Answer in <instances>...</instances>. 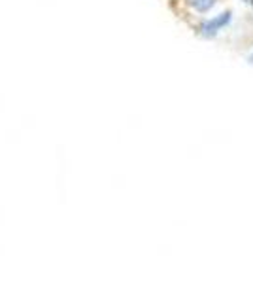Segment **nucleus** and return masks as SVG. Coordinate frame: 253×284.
Listing matches in <instances>:
<instances>
[{
  "instance_id": "nucleus-1",
  "label": "nucleus",
  "mask_w": 253,
  "mask_h": 284,
  "mask_svg": "<svg viewBox=\"0 0 253 284\" xmlns=\"http://www.w3.org/2000/svg\"><path fill=\"white\" fill-rule=\"evenodd\" d=\"M231 21H232V11L225 10L223 13H219L217 17H213V19H208V21L202 23L201 34L204 38H213V36H217V32L223 31Z\"/></svg>"
},
{
  "instance_id": "nucleus-2",
  "label": "nucleus",
  "mask_w": 253,
  "mask_h": 284,
  "mask_svg": "<svg viewBox=\"0 0 253 284\" xmlns=\"http://www.w3.org/2000/svg\"><path fill=\"white\" fill-rule=\"evenodd\" d=\"M189 2H191V6L197 11H201V13L210 11L211 8H213V4H215V0H189Z\"/></svg>"
},
{
  "instance_id": "nucleus-3",
  "label": "nucleus",
  "mask_w": 253,
  "mask_h": 284,
  "mask_svg": "<svg viewBox=\"0 0 253 284\" xmlns=\"http://www.w3.org/2000/svg\"><path fill=\"white\" fill-rule=\"evenodd\" d=\"M248 63H250V64H253V52L250 53V57H248Z\"/></svg>"
},
{
  "instance_id": "nucleus-4",
  "label": "nucleus",
  "mask_w": 253,
  "mask_h": 284,
  "mask_svg": "<svg viewBox=\"0 0 253 284\" xmlns=\"http://www.w3.org/2000/svg\"><path fill=\"white\" fill-rule=\"evenodd\" d=\"M244 2H252V0H244Z\"/></svg>"
},
{
  "instance_id": "nucleus-5",
  "label": "nucleus",
  "mask_w": 253,
  "mask_h": 284,
  "mask_svg": "<svg viewBox=\"0 0 253 284\" xmlns=\"http://www.w3.org/2000/svg\"><path fill=\"white\" fill-rule=\"evenodd\" d=\"M252 4H253V0H252Z\"/></svg>"
}]
</instances>
